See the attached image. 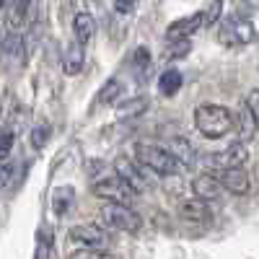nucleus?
Here are the masks:
<instances>
[{
  "instance_id": "obj_17",
  "label": "nucleus",
  "mask_w": 259,
  "mask_h": 259,
  "mask_svg": "<svg viewBox=\"0 0 259 259\" xmlns=\"http://www.w3.org/2000/svg\"><path fill=\"white\" fill-rule=\"evenodd\" d=\"M119 117H140L148 109V99L145 96H133V99H124L122 104L114 106Z\"/></svg>"
},
{
  "instance_id": "obj_28",
  "label": "nucleus",
  "mask_w": 259,
  "mask_h": 259,
  "mask_svg": "<svg viewBox=\"0 0 259 259\" xmlns=\"http://www.w3.org/2000/svg\"><path fill=\"white\" fill-rule=\"evenodd\" d=\"M112 6H114L117 13L127 16V13H133V11L138 8V0H112Z\"/></svg>"
},
{
  "instance_id": "obj_18",
  "label": "nucleus",
  "mask_w": 259,
  "mask_h": 259,
  "mask_svg": "<svg viewBox=\"0 0 259 259\" xmlns=\"http://www.w3.org/2000/svg\"><path fill=\"white\" fill-rule=\"evenodd\" d=\"M168 150L179 158L182 166H192V163H194V148L189 145V140H184V138H174V140L168 143Z\"/></svg>"
},
{
  "instance_id": "obj_3",
  "label": "nucleus",
  "mask_w": 259,
  "mask_h": 259,
  "mask_svg": "<svg viewBox=\"0 0 259 259\" xmlns=\"http://www.w3.org/2000/svg\"><path fill=\"white\" fill-rule=\"evenodd\" d=\"M94 194L104 202H112V205H133L135 202V189L130 187L119 174L112 177H101L94 182Z\"/></svg>"
},
{
  "instance_id": "obj_13",
  "label": "nucleus",
  "mask_w": 259,
  "mask_h": 259,
  "mask_svg": "<svg viewBox=\"0 0 259 259\" xmlns=\"http://www.w3.org/2000/svg\"><path fill=\"white\" fill-rule=\"evenodd\" d=\"M236 130H239V143H251L254 135L259 133V124H256V117L251 112V106L249 101L241 104V109H239V119H236Z\"/></svg>"
},
{
  "instance_id": "obj_26",
  "label": "nucleus",
  "mask_w": 259,
  "mask_h": 259,
  "mask_svg": "<svg viewBox=\"0 0 259 259\" xmlns=\"http://www.w3.org/2000/svg\"><path fill=\"white\" fill-rule=\"evenodd\" d=\"M26 8H29V0H16V8H13V16H11L13 26H18L21 21L26 18Z\"/></svg>"
},
{
  "instance_id": "obj_14",
  "label": "nucleus",
  "mask_w": 259,
  "mask_h": 259,
  "mask_svg": "<svg viewBox=\"0 0 259 259\" xmlns=\"http://www.w3.org/2000/svg\"><path fill=\"white\" fill-rule=\"evenodd\" d=\"M85 45H80V41H75V45H70L68 50H65L62 55V70L68 73V75H78L83 70V65H85Z\"/></svg>"
},
{
  "instance_id": "obj_16",
  "label": "nucleus",
  "mask_w": 259,
  "mask_h": 259,
  "mask_svg": "<svg viewBox=\"0 0 259 259\" xmlns=\"http://www.w3.org/2000/svg\"><path fill=\"white\" fill-rule=\"evenodd\" d=\"M73 200H75V192L70 187L55 189V194H52V210H55V215H68L70 207H73Z\"/></svg>"
},
{
  "instance_id": "obj_30",
  "label": "nucleus",
  "mask_w": 259,
  "mask_h": 259,
  "mask_svg": "<svg viewBox=\"0 0 259 259\" xmlns=\"http://www.w3.org/2000/svg\"><path fill=\"white\" fill-rule=\"evenodd\" d=\"M11 177H13V161H3V177H0V182H3V187L11 184Z\"/></svg>"
},
{
  "instance_id": "obj_1",
  "label": "nucleus",
  "mask_w": 259,
  "mask_h": 259,
  "mask_svg": "<svg viewBox=\"0 0 259 259\" xmlns=\"http://www.w3.org/2000/svg\"><path fill=\"white\" fill-rule=\"evenodd\" d=\"M194 124H197V130L205 138L221 140L233 130L236 119L221 104H200L197 109H194Z\"/></svg>"
},
{
  "instance_id": "obj_4",
  "label": "nucleus",
  "mask_w": 259,
  "mask_h": 259,
  "mask_svg": "<svg viewBox=\"0 0 259 259\" xmlns=\"http://www.w3.org/2000/svg\"><path fill=\"white\" fill-rule=\"evenodd\" d=\"M218 39L221 45L228 47H241V45H251L256 39V29L249 18L241 16H226L221 21V29H218Z\"/></svg>"
},
{
  "instance_id": "obj_23",
  "label": "nucleus",
  "mask_w": 259,
  "mask_h": 259,
  "mask_svg": "<svg viewBox=\"0 0 259 259\" xmlns=\"http://www.w3.org/2000/svg\"><path fill=\"white\" fill-rule=\"evenodd\" d=\"M50 124H36L34 130H31V145L39 150V148H45L47 145V140H50Z\"/></svg>"
},
{
  "instance_id": "obj_20",
  "label": "nucleus",
  "mask_w": 259,
  "mask_h": 259,
  "mask_svg": "<svg viewBox=\"0 0 259 259\" xmlns=\"http://www.w3.org/2000/svg\"><path fill=\"white\" fill-rule=\"evenodd\" d=\"M122 94H124V85H122V80L119 78H109L104 83V89L99 91V104H114L117 99H122Z\"/></svg>"
},
{
  "instance_id": "obj_31",
  "label": "nucleus",
  "mask_w": 259,
  "mask_h": 259,
  "mask_svg": "<svg viewBox=\"0 0 259 259\" xmlns=\"http://www.w3.org/2000/svg\"><path fill=\"white\" fill-rule=\"evenodd\" d=\"M3 3H6V6H11V3H13V0H3Z\"/></svg>"
},
{
  "instance_id": "obj_29",
  "label": "nucleus",
  "mask_w": 259,
  "mask_h": 259,
  "mask_svg": "<svg viewBox=\"0 0 259 259\" xmlns=\"http://www.w3.org/2000/svg\"><path fill=\"white\" fill-rule=\"evenodd\" d=\"M171 45H174V47L168 50V57H171V60H179V57H184V55L189 52V41H187V39H184V41H171Z\"/></svg>"
},
{
  "instance_id": "obj_24",
  "label": "nucleus",
  "mask_w": 259,
  "mask_h": 259,
  "mask_svg": "<svg viewBox=\"0 0 259 259\" xmlns=\"http://www.w3.org/2000/svg\"><path fill=\"white\" fill-rule=\"evenodd\" d=\"M130 62H133V68L135 70H148V65H150V52L145 50V47H138L135 52H133V60H130Z\"/></svg>"
},
{
  "instance_id": "obj_9",
  "label": "nucleus",
  "mask_w": 259,
  "mask_h": 259,
  "mask_svg": "<svg viewBox=\"0 0 259 259\" xmlns=\"http://www.w3.org/2000/svg\"><path fill=\"white\" fill-rule=\"evenodd\" d=\"M179 218L189 226H210L212 223V210L207 207L205 200L189 197V200L179 202Z\"/></svg>"
},
{
  "instance_id": "obj_19",
  "label": "nucleus",
  "mask_w": 259,
  "mask_h": 259,
  "mask_svg": "<svg viewBox=\"0 0 259 259\" xmlns=\"http://www.w3.org/2000/svg\"><path fill=\"white\" fill-rule=\"evenodd\" d=\"M182 83H184V78H182L179 70H166V73L158 78V91H161L163 96H174V94L182 89Z\"/></svg>"
},
{
  "instance_id": "obj_6",
  "label": "nucleus",
  "mask_w": 259,
  "mask_h": 259,
  "mask_svg": "<svg viewBox=\"0 0 259 259\" xmlns=\"http://www.w3.org/2000/svg\"><path fill=\"white\" fill-rule=\"evenodd\" d=\"M249 161V145L246 143H231L223 150H215L207 156V163L218 171H228V168H244V163Z\"/></svg>"
},
{
  "instance_id": "obj_15",
  "label": "nucleus",
  "mask_w": 259,
  "mask_h": 259,
  "mask_svg": "<svg viewBox=\"0 0 259 259\" xmlns=\"http://www.w3.org/2000/svg\"><path fill=\"white\" fill-rule=\"evenodd\" d=\"M73 31H75V41H80V45H89L91 36L96 34V21H94V16L85 13V11L75 13V16H73Z\"/></svg>"
},
{
  "instance_id": "obj_11",
  "label": "nucleus",
  "mask_w": 259,
  "mask_h": 259,
  "mask_svg": "<svg viewBox=\"0 0 259 259\" xmlns=\"http://www.w3.org/2000/svg\"><path fill=\"white\" fill-rule=\"evenodd\" d=\"M192 192H194V197L210 202V200L221 197L223 184H221L218 177H212V174H200V177H194V182H192Z\"/></svg>"
},
{
  "instance_id": "obj_12",
  "label": "nucleus",
  "mask_w": 259,
  "mask_h": 259,
  "mask_svg": "<svg viewBox=\"0 0 259 259\" xmlns=\"http://www.w3.org/2000/svg\"><path fill=\"white\" fill-rule=\"evenodd\" d=\"M221 184H223V189H228L231 194H246L249 189H251V177L246 174L244 168H228V171H221Z\"/></svg>"
},
{
  "instance_id": "obj_22",
  "label": "nucleus",
  "mask_w": 259,
  "mask_h": 259,
  "mask_svg": "<svg viewBox=\"0 0 259 259\" xmlns=\"http://www.w3.org/2000/svg\"><path fill=\"white\" fill-rule=\"evenodd\" d=\"M70 259H117L112 251H106V249H85L80 246L78 251L70 254Z\"/></svg>"
},
{
  "instance_id": "obj_21",
  "label": "nucleus",
  "mask_w": 259,
  "mask_h": 259,
  "mask_svg": "<svg viewBox=\"0 0 259 259\" xmlns=\"http://www.w3.org/2000/svg\"><path fill=\"white\" fill-rule=\"evenodd\" d=\"M3 52H6V57H11V60H21V57H24V36L8 34L6 41H3Z\"/></svg>"
},
{
  "instance_id": "obj_8",
  "label": "nucleus",
  "mask_w": 259,
  "mask_h": 259,
  "mask_svg": "<svg viewBox=\"0 0 259 259\" xmlns=\"http://www.w3.org/2000/svg\"><path fill=\"white\" fill-rule=\"evenodd\" d=\"M70 241L85 249H106L112 244L109 233L96 223H83V226H73L70 228Z\"/></svg>"
},
{
  "instance_id": "obj_5",
  "label": "nucleus",
  "mask_w": 259,
  "mask_h": 259,
  "mask_svg": "<svg viewBox=\"0 0 259 259\" xmlns=\"http://www.w3.org/2000/svg\"><path fill=\"white\" fill-rule=\"evenodd\" d=\"M101 221H104V226H109L114 231H124V233H138L143 228V218L130 205H112V202L104 205Z\"/></svg>"
},
{
  "instance_id": "obj_25",
  "label": "nucleus",
  "mask_w": 259,
  "mask_h": 259,
  "mask_svg": "<svg viewBox=\"0 0 259 259\" xmlns=\"http://www.w3.org/2000/svg\"><path fill=\"white\" fill-rule=\"evenodd\" d=\"M223 16V0H212L210 11H205V26H215Z\"/></svg>"
},
{
  "instance_id": "obj_2",
  "label": "nucleus",
  "mask_w": 259,
  "mask_h": 259,
  "mask_svg": "<svg viewBox=\"0 0 259 259\" xmlns=\"http://www.w3.org/2000/svg\"><path fill=\"white\" fill-rule=\"evenodd\" d=\"M135 158L150 168L153 174H161V177H171L179 171V158L171 153L168 148H161V145H150V143H138L135 145Z\"/></svg>"
},
{
  "instance_id": "obj_27",
  "label": "nucleus",
  "mask_w": 259,
  "mask_h": 259,
  "mask_svg": "<svg viewBox=\"0 0 259 259\" xmlns=\"http://www.w3.org/2000/svg\"><path fill=\"white\" fill-rule=\"evenodd\" d=\"M13 140H16V135L11 133V130H6V133H3V150H0V161H8V158H11Z\"/></svg>"
},
{
  "instance_id": "obj_10",
  "label": "nucleus",
  "mask_w": 259,
  "mask_h": 259,
  "mask_svg": "<svg viewBox=\"0 0 259 259\" xmlns=\"http://www.w3.org/2000/svg\"><path fill=\"white\" fill-rule=\"evenodd\" d=\"M202 26H205V11L192 13V16H184V18H177L174 24H168L166 39H168V41H184V39H189L194 31H200Z\"/></svg>"
},
{
  "instance_id": "obj_7",
  "label": "nucleus",
  "mask_w": 259,
  "mask_h": 259,
  "mask_svg": "<svg viewBox=\"0 0 259 259\" xmlns=\"http://www.w3.org/2000/svg\"><path fill=\"white\" fill-rule=\"evenodd\" d=\"M114 174H119L138 194L145 192V189H150V179L145 177V166H143L138 158L133 161V158H127V156H119V158L114 161Z\"/></svg>"
}]
</instances>
